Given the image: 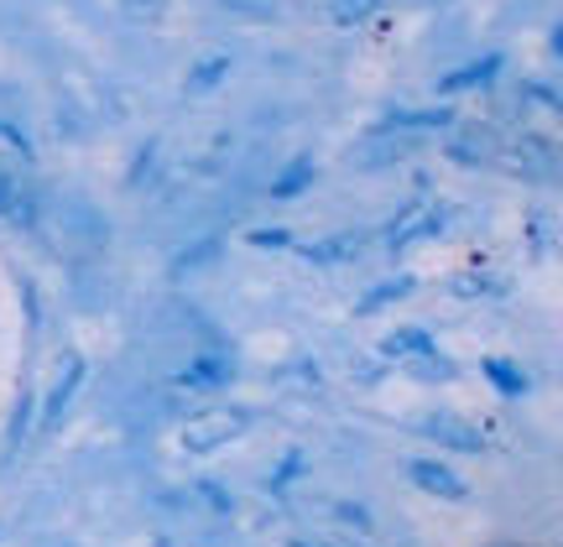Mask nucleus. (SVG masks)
<instances>
[{
	"instance_id": "5",
	"label": "nucleus",
	"mask_w": 563,
	"mask_h": 547,
	"mask_svg": "<svg viewBox=\"0 0 563 547\" xmlns=\"http://www.w3.org/2000/svg\"><path fill=\"white\" fill-rule=\"evenodd\" d=\"M313 178H319V163H313V157H298V163L282 167V178L272 182V199H277V203L298 199V193H308V188H313Z\"/></svg>"
},
{
	"instance_id": "6",
	"label": "nucleus",
	"mask_w": 563,
	"mask_h": 547,
	"mask_svg": "<svg viewBox=\"0 0 563 547\" xmlns=\"http://www.w3.org/2000/svg\"><path fill=\"white\" fill-rule=\"evenodd\" d=\"M481 370L496 381V391H501V397H527V391H532V376H527L522 365L496 360V355H490V360H481Z\"/></svg>"
},
{
	"instance_id": "1",
	"label": "nucleus",
	"mask_w": 563,
	"mask_h": 547,
	"mask_svg": "<svg viewBox=\"0 0 563 547\" xmlns=\"http://www.w3.org/2000/svg\"><path fill=\"white\" fill-rule=\"evenodd\" d=\"M37 220H42L37 178H32V172H21V167H0V224L37 230Z\"/></svg>"
},
{
	"instance_id": "3",
	"label": "nucleus",
	"mask_w": 563,
	"mask_h": 547,
	"mask_svg": "<svg viewBox=\"0 0 563 547\" xmlns=\"http://www.w3.org/2000/svg\"><path fill=\"white\" fill-rule=\"evenodd\" d=\"M407 475H412V485L428 490V495H439V501H464V495H470V485H464L449 465H439V459H412Z\"/></svg>"
},
{
	"instance_id": "13",
	"label": "nucleus",
	"mask_w": 563,
	"mask_h": 547,
	"mask_svg": "<svg viewBox=\"0 0 563 547\" xmlns=\"http://www.w3.org/2000/svg\"><path fill=\"white\" fill-rule=\"evenodd\" d=\"M251 245H287V230H256V235H251Z\"/></svg>"
},
{
	"instance_id": "7",
	"label": "nucleus",
	"mask_w": 563,
	"mask_h": 547,
	"mask_svg": "<svg viewBox=\"0 0 563 547\" xmlns=\"http://www.w3.org/2000/svg\"><path fill=\"white\" fill-rule=\"evenodd\" d=\"M84 376H89V365H84V360H74V365H68V376H63V381H58V391H53V397L42 402V427H53V423H58V412H63V406H68V402H74V391H79V381H84Z\"/></svg>"
},
{
	"instance_id": "14",
	"label": "nucleus",
	"mask_w": 563,
	"mask_h": 547,
	"mask_svg": "<svg viewBox=\"0 0 563 547\" xmlns=\"http://www.w3.org/2000/svg\"><path fill=\"white\" fill-rule=\"evenodd\" d=\"M292 547H323V543H292Z\"/></svg>"
},
{
	"instance_id": "12",
	"label": "nucleus",
	"mask_w": 563,
	"mask_h": 547,
	"mask_svg": "<svg viewBox=\"0 0 563 547\" xmlns=\"http://www.w3.org/2000/svg\"><path fill=\"white\" fill-rule=\"evenodd\" d=\"M224 68H230V58H209V63L199 68V74H194V89H203V83H214V79L224 74Z\"/></svg>"
},
{
	"instance_id": "9",
	"label": "nucleus",
	"mask_w": 563,
	"mask_h": 547,
	"mask_svg": "<svg viewBox=\"0 0 563 547\" xmlns=\"http://www.w3.org/2000/svg\"><path fill=\"white\" fill-rule=\"evenodd\" d=\"M428 334H422V328H407V334H391V339H386V355H428Z\"/></svg>"
},
{
	"instance_id": "4",
	"label": "nucleus",
	"mask_w": 563,
	"mask_h": 547,
	"mask_svg": "<svg viewBox=\"0 0 563 547\" xmlns=\"http://www.w3.org/2000/svg\"><path fill=\"white\" fill-rule=\"evenodd\" d=\"M501 74V53H485V58H475V63H464L460 74H449V79H439V89L443 94H460V89H475V83H490Z\"/></svg>"
},
{
	"instance_id": "11",
	"label": "nucleus",
	"mask_w": 563,
	"mask_h": 547,
	"mask_svg": "<svg viewBox=\"0 0 563 547\" xmlns=\"http://www.w3.org/2000/svg\"><path fill=\"white\" fill-rule=\"evenodd\" d=\"M0 142H5V146H16L21 157L32 152V142H26V131H21V125H11V121H0Z\"/></svg>"
},
{
	"instance_id": "15",
	"label": "nucleus",
	"mask_w": 563,
	"mask_h": 547,
	"mask_svg": "<svg viewBox=\"0 0 563 547\" xmlns=\"http://www.w3.org/2000/svg\"><path fill=\"white\" fill-rule=\"evenodd\" d=\"M131 5H141V0H131Z\"/></svg>"
},
{
	"instance_id": "8",
	"label": "nucleus",
	"mask_w": 563,
	"mask_h": 547,
	"mask_svg": "<svg viewBox=\"0 0 563 547\" xmlns=\"http://www.w3.org/2000/svg\"><path fill=\"white\" fill-rule=\"evenodd\" d=\"M422 433H428V438H443L449 448H464V454H475V448H481V438H475V433H460V423H449V417H433Z\"/></svg>"
},
{
	"instance_id": "10",
	"label": "nucleus",
	"mask_w": 563,
	"mask_h": 547,
	"mask_svg": "<svg viewBox=\"0 0 563 547\" xmlns=\"http://www.w3.org/2000/svg\"><path fill=\"white\" fill-rule=\"evenodd\" d=\"M371 5H376V0H334V16H340V21H361V16H371Z\"/></svg>"
},
{
	"instance_id": "2",
	"label": "nucleus",
	"mask_w": 563,
	"mask_h": 547,
	"mask_svg": "<svg viewBox=\"0 0 563 547\" xmlns=\"http://www.w3.org/2000/svg\"><path fill=\"white\" fill-rule=\"evenodd\" d=\"M230 376H235L230 355L203 349V355H194V360L178 370V386H188V391H220V386H230Z\"/></svg>"
}]
</instances>
